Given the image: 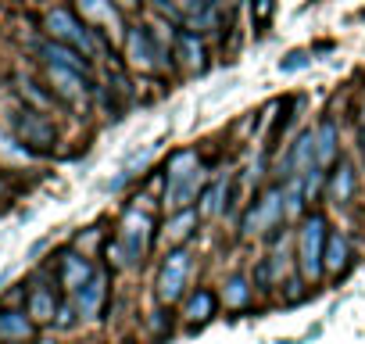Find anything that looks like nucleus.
<instances>
[{"mask_svg":"<svg viewBox=\"0 0 365 344\" xmlns=\"http://www.w3.org/2000/svg\"><path fill=\"white\" fill-rule=\"evenodd\" d=\"M308 290H312V283H304V276H301V273H294V276L279 287V298H283V305H297V301H304V298H308Z\"/></svg>","mask_w":365,"mask_h":344,"instance_id":"bb28decb","label":"nucleus"},{"mask_svg":"<svg viewBox=\"0 0 365 344\" xmlns=\"http://www.w3.org/2000/svg\"><path fill=\"white\" fill-rule=\"evenodd\" d=\"M108 294H111V273L108 269H97L90 276V283H83L76 294H72V305L79 312V323H93L101 319L104 305H108Z\"/></svg>","mask_w":365,"mask_h":344,"instance_id":"f8f14e48","label":"nucleus"},{"mask_svg":"<svg viewBox=\"0 0 365 344\" xmlns=\"http://www.w3.org/2000/svg\"><path fill=\"white\" fill-rule=\"evenodd\" d=\"M219 294L212 290V287H197V290H190L187 298H182V305H179V319L187 323V326H205V323H212L215 315H219Z\"/></svg>","mask_w":365,"mask_h":344,"instance_id":"a211bd4d","label":"nucleus"},{"mask_svg":"<svg viewBox=\"0 0 365 344\" xmlns=\"http://www.w3.org/2000/svg\"><path fill=\"white\" fill-rule=\"evenodd\" d=\"M312 58H315L312 51H290V54L279 61V72H287V76H290V72H301V69L312 65Z\"/></svg>","mask_w":365,"mask_h":344,"instance_id":"cd10ccee","label":"nucleus"},{"mask_svg":"<svg viewBox=\"0 0 365 344\" xmlns=\"http://www.w3.org/2000/svg\"><path fill=\"white\" fill-rule=\"evenodd\" d=\"M40 76H43L47 90L61 101V108H68V111H90L93 93H97L93 76H83V72H76L68 65H40Z\"/></svg>","mask_w":365,"mask_h":344,"instance_id":"6e6552de","label":"nucleus"},{"mask_svg":"<svg viewBox=\"0 0 365 344\" xmlns=\"http://www.w3.org/2000/svg\"><path fill=\"white\" fill-rule=\"evenodd\" d=\"M15 93H19V101H22L26 108H36V111H43V115L61 111V101L47 90V83H36V79H29V76H19V79H15Z\"/></svg>","mask_w":365,"mask_h":344,"instance_id":"412c9836","label":"nucleus"},{"mask_svg":"<svg viewBox=\"0 0 365 344\" xmlns=\"http://www.w3.org/2000/svg\"><path fill=\"white\" fill-rule=\"evenodd\" d=\"M205 226V219H201V212L197 208H182V212H172V216H165V223H161V244H165V251L168 248H190V241L197 237V230Z\"/></svg>","mask_w":365,"mask_h":344,"instance_id":"dca6fc26","label":"nucleus"},{"mask_svg":"<svg viewBox=\"0 0 365 344\" xmlns=\"http://www.w3.org/2000/svg\"><path fill=\"white\" fill-rule=\"evenodd\" d=\"M72 8H76V15L90 26V29H97L111 47H122V36H125V29H129V15L115 4V0H72Z\"/></svg>","mask_w":365,"mask_h":344,"instance_id":"1a4fd4ad","label":"nucleus"},{"mask_svg":"<svg viewBox=\"0 0 365 344\" xmlns=\"http://www.w3.org/2000/svg\"><path fill=\"white\" fill-rule=\"evenodd\" d=\"M326 201L333 208H351L358 201V168L347 154L326 172Z\"/></svg>","mask_w":365,"mask_h":344,"instance_id":"ddd939ff","label":"nucleus"},{"mask_svg":"<svg viewBox=\"0 0 365 344\" xmlns=\"http://www.w3.org/2000/svg\"><path fill=\"white\" fill-rule=\"evenodd\" d=\"M251 33L255 36H265L269 26H272V15H276V0H251Z\"/></svg>","mask_w":365,"mask_h":344,"instance_id":"393cba45","label":"nucleus"},{"mask_svg":"<svg viewBox=\"0 0 365 344\" xmlns=\"http://www.w3.org/2000/svg\"><path fill=\"white\" fill-rule=\"evenodd\" d=\"M40 161V154H33L11 129H0V172H8V168H26Z\"/></svg>","mask_w":365,"mask_h":344,"instance_id":"b1692460","label":"nucleus"},{"mask_svg":"<svg viewBox=\"0 0 365 344\" xmlns=\"http://www.w3.org/2000/svg\"><path fill=\"white\" fill-rule=\"evenodd\" d=\"M358 136H361V147H365V104L358 108Z\"/></svg>","mask_w":365,"mask_h":344,"instance_id":"7c9ffc66","label":"nucleus"},{"mask_svg":"<svg viewBox=\"0 0 365 344\" xmlns=\"http://www.w3.org/2000/svg\"><path fill=\"white\" fill-rule=\"evenodd\" d=\"M175 22L165 19V15H154L150 22L143 19H133L125 36H122V47H118V58L122 65L133 72V76H147V79H168L175 72V61H172V40H175Z\"/></svg>","mask_w":365,"mask_h":344,"instance_id":"f257e3e1","label":"nucleus"},{"mask_svg":"<svg viewBox=\"0 0 365 344\" xmlns=\"http://www.w3.org/2000/svg\"><path fill=\"white\" fill-rule=\"evenodd\" d=\"M197 269V255L194 248H168L158 262V276H154V298L158 305L172 308L182 305V298L190 294V280Z\"/></svg>","mask_w":365,"mask_h":344,"instance_id":"423d86ee","label":"nucleus"},{"mask_svg":"<svg viewBox=\"0 0 365 344\" xmlns=\"http://www.w3.org/2000/svg\"><path fill=\"white\" fill-rule=\"evenodd\" d=\"M36 337V323L19 308H0V344H26Z\"/></svg>","mask_w":365,"mask_h":344,"instance_id":"5701e85b","label":"nucleus"},{"mask_svg":"<svg viewBox=\"0 0 365 344\" xmlns=\"http://www.w3.org/2000/svg\"><path fill=\"white\" fill-rule=\"evenodd\" d=\"M79 323V312H76V305H72V298L68 301H61V308H58V319H54V326L58 330H72Z\"/></svg>","mask_w":365,"mask_h":344,"instance_id":"c85d7f7f","label":"nucleus"},{"mask_svg":"<svg viewBox=\"0 0 365 344\" xmlns=\"http://www.w3.org/2000/svg\"><path fill=\"white\" fill-rule=\"evenodd\" d=\"M115 4H118L129 19H140V15H143V8H147V0H115Z\"/></svg>","mask_w":365,"mask_h":344,"instance_id":"c756f323","label":"nucleus"},{"mask_svg":"<svg viewBox=\"0 0 365 344\" xmlns=\"http://www.w3.org/2000/svg\"><path fill=\"white\" fill-rule=\"evenodd\" d=\"M315 165L319 168H333L340 158H344V136H340V122L333 115H322L315 126Z\"/></svg>","mask_w":365,"mask_h":344,"instance_id":"f3484780","label":"nucleus"},{"mask_svg":"<svg viewBox=\"0 0 365 344\" xmlns=\"http://www.w3.org/2000/svg\"><path fill=\"white\" fill-rule=\"evenodd\" d=\"M354 265V248H351V237L344 230H333L329 241H326V276L329 280H340L347 276Z\"/></svg>","mask_w":365,"mask_h":344,"instance_id":"aec40b11","label":"nucleus"},{"mask_svg":"<svg viewBox=\"0 0 365 344\" xmlns=\"http://www.w3.org/2000/svg\"><path fill=\"white\" fill-rule=\"evenodd\" d=\"M172 61H175L179 76H205L212 69V44H208V36L179 26L175 40H172Z\"/></svg>","mask_w":365,"mask_h":344,"instance_id":"9d476101","label":"nucleus"},{"mask_svg":"<svg viewBox=\"0 0 365 344\" xmlns=\"http://www.w3.org/2000/svg\"><path fill=\"white\" fill-rule=\"evenodd\" d=\"M40 26H43V36H51V40H58V44L79 51V54L90 58L93 65H111V61H118L115 47H111L97 29H90V26L76 15L72 4H51V8L43 11Z\"/></svg>","mask_w":365,"mask_h":344,"instance_id":"7ed1b4c3","label":"nucleus"},{"mask_svg":"<svg viewBox=\"0 0 365 344\" xmlns=\"http://www.w3.org/2000/svg\"><path fill=\"white\" fill-rule=\"evenodd\" d=\"M287 226V201H283V183H265L240 212L237 219V233L240 241H262L272 237Z\"/></svg>","mask_w":365,"mask_h":344,"instance_id":"39448f33","label":"nucleus"},{"mask_svg":"<svg viewBox=\"0 0 365 344\" xmlns=\"http://www.w3.org/2000/svg\"><path fill=\"white\" fill-rule=\"evenodd\" d=\"M301 191H304V201L308 205H319L326 198V168H312L301 176Z\"/></svg>","mask_w":365,"mask_h":344,"instance_id":"a878e982","label":"nucleus"},{"mask_svg":"<svg viewBox=\"0 0 365 344\" xmlns=\"http://www.w3.org/2000/svg\"><path fill=\"white\" fill-rule=\"evenodd\" d=\"M58 308H61V298H58L54 283H33L26 290V315L36 326H51L58 319Z\"/></svg>","mask_w":365,"mask_h":344,"instance_id":"6ab92c4d","label":"nucleus"},{"mask_svg":"<svg viewBox=\"0 0 365 344\" xmlns=\"http://www.w3.org/2000/svg\"><path fill=\"white\" fill-rule=\"evenodd\" d=\"M208 161H205V154H201V147H172L168 154H165V161H161V191L165 187H172V183H182V180H190L197 168H205Z\"/></svg>","mask_w":365,"mask_h":344,"instance_id":"2eb2a0df","label":"nucleus"},{"mask_svg":"<svg viewBox=\"0 0 365 344\" xmlns=\"http://www.w3.org/2000/svg\"><path fill=\"white\" fill-rule=\"evenodd\" d=\"M97 273V265H93V258L90 255H83L79 248H65L61 255H58V269H54V280H58V287L72 298L83 283H90V276Z\"/></svg>","mask_w":365,"mask_h":344,"instance_id":"4468645a","label":"nucleus"},{"mask_svg":"<svg viewBox=\"0 0 365 344\" xmlns=\"http://www.w3.org/2000/svg\"><path fill=\"white\" fill-rule=\"evenodd\" d=\"M161 237V223L154 219V212L147 205H140L136 198L122 208L115 237L104 244V258L111 269H140L147 262V255L154 251Z\"/></svg>","mask_w":365,"mask_h":344,"instance_id":"f03ea898","label":"nucleus"},{"mask_svg":"<svg viewBox=\"0 0 365 344\" xmlns=\"http://www.w3.org/2000/svg\"><path fill=\"white\" fill-rule=\"evenodd\" d=\"M329 233H333V226H329V216L322 208H312L294 230V262H297V273L304 276V283H312V287L326 280Z\"/></svg>","mask_w":365,"mask_h":344,"instance_id":"20e7f679","label":"nucleus"},{"mask_svg":"<svg viewBox=\"0 0 365 344\" xmlns=\"http://www.w3.org/2000/svg\"><path fill=\"white\" fill-rule=\"evenodd\" d=\"M233 198H237V172H215L212 183L205 187L197 212L201 219H219V216H233Z\"/></svg>","mask_w":365,"mask_h":344,"instance_id":"9b49d317","label":"nucleus"},{"mask_svg":"<svg viewBox=\"0 0 365 344\" xmlns=\"http://www.w3.org/2000/svg\"><path fill=\"white\" fill-rule=\"evenodd\" d=\"M8 129H11L33 154H40V158H51V154L58 151V143H61V129H58L54 115H43V111L26 108V104L15 108Z\"/></svg>","mask_w":365,"mask_h":344,"instance_id":"0eeeda50","label":"nucleus"},{"mask_svg":"<svg viewBox=\"0 0 365 344\" xmlns=\"http://www.w3.org/2000/svg\"><path fill=\"white\" fill-rule=\"evenodd\" d=\"M255 280L247 276V273H230L226 280H222V290H219V301L230 308V312H244L251 301H255Z\"/></svg>","mask_w":365,"mask_h":344,"instance_id":"4be33fe9","label":"nucleus"}]
</instances>
